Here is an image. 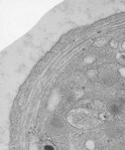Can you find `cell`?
Masks as SVG:
<instances>
[{"label": "cell", "instance_id": "cell-6", "mask_svg": "<svg viewBox=\"0 0 125 150\" xmlns=\"http://www.w3.org/2000/svg\"><path fill=\"white\" fill-rule=\"evenodd\" d=\"M116 150H125V149H123V148H120V149H116Z\"/></svg>", "mask_w": 125, "mask_h": 150}, {"label": "cell", "instance_id": "cell-1", "mask_svg": "<svg viewBox=\"0 0 125 150\" xmlns=\"http://www.w3.org/2000/svg\"><path fill=\"white\" fill-rule=\"evenodd\" d=\"M65 124L58 117H53L48 124V130L52 135H61L65 131Z\"/></svg>", "mask_w": 125, "mask_h": 150}, {"label": "cell", "instance_id": "cell-2", "mask_svg": "<svg viewBox=\"0 0 125 150\" xmlns=\"http://www.w3.org/2000/svg\"><path fill=\"white\" fill-rule=\"evenodd\" d=\"M124 106H125V100L122 98H118L111 101L110 105H108V110L110 113L116 115V114H119L123 110Z\"/></svg>", "mask_w": 125, "mask_h": 150}, {"label": "cell", "instance_id": "cell-5", "mask_svg": "<svg viewBox=\"0 0 125 150\" xmlns=\"http://www.w3.org/2000/svg\"><path fill=\"white\" fill-rule=\"evenodd\" d=\"M44 149L45 150H54V147L51 146V145H46Z\"/></svg>", "mask_w": 125, "mask_h": 150}, {"label": "cell", "instance_id": "cell-3", "mask_svg": "<svg viewBox=\"0 0 125 150\" xmlns=\"http://www.w3.org/2000/svg\"><path fill=\"white\" fill-rule=\"evenodd\" d=\"M105 132L109 137L112 138H117V137L121 136L122 134V128L120 125L116 123H109L106 125Z\"/></svg>", "mask_w": 125, "mask_h": 150}, {"label": "cell", "instance_id": "cell-4", "mask_svg": "<svg viewBox=\"0 0 125 150\" xmlns=\"http://www.w3.org/2000/svg\"><path fill=\"white\" fill-rule=\"evenodd\" d=\"M101 81L106 86H114L117 82L116 75L111 71H106L101 75Z\"/></svg>", "mask_w": 125, "mask_h": 150}]
</instances>
